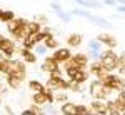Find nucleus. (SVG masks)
<instances>
[{
  "mask_svg": "<svg viewBox=\"0 0 125 115\" xmlns=\"http://www.w3.org/2000/svg\"><path fill=\"white\" fill-rule=\"evenodd\" d=\"M27 23H29V20L17 19V17H15L13 20H10L9 23H7V29H9L10 35L15 38V40H23L25 37H29V35H30Z\"/></svg>",
  "mask_w": 125,
  "mask_h": 115,
  "instance_id": "nucleus-1",
  "label": "nucleus"
},
{
  "mask_svg": "<svg viewBox=\"0 0 125 115\" xmlns=\"http://www.w3.org/2000/svg\"><path fill=\"white\" fill-rule=\"evenodd\" d=\"M70 13L75 15V17H83V19H87L88 22H92L94 25H97V27H104V29H110V27H112L110 20L104 19V17H98V15H94V13L87 12V9H83V7H78V9L70 10Z\"/></svg>",
  "mask_w": 125,
  "mask_h": 115,
  "instance_id": "nucleus-2",
  "label": "nucleus"
},
{
  "mask_svg": "<svg viewBox=\"0 0 125 115\" xmlns=\"http://www.w3.org/2000/svg\"><path fill=\"white\" fill-rule=\"evenodd\" d=\"M88 92H90V95L92 98H108V95L112 94V92H115V90H112L110 87H107L102 80H94V82H90V85H88Z\"/></svg>",
  "mask_w": 125,
  "mask_h": 115,
  "instance_id": "nucleus-3",
  "label": "nucleus"
},
{
  "mask_svg": "<svg viewBox=\"0 0 125 115\" xmlns=\"http://www.w3.org/2000/svg\"><path fill=\"white\" fill-rule=\"evenodd\" d=\"M100 63L108 70V72H114L117 70V65H118V55L114 52V48H107V50H102L100 53Z\"/></svg>",
  "mask_w": 125,
  "mask_h": 115,
  "instance_id": "nucleus-4",
  "label": "nucleus"
},
{
  "mask_svg": "<svg viewBox=\"0 0 125 115\" xmlns=\"http://www.w3.org/2000/svg\"><path fill=\"white\" fill-rule=\"evenodd\" d=\"M65 73L70 80H75L78 84H85L88 80V75H90L85 68H80V67H68L65 68Z\"/></svg>",
  "mask_w": 125,
  "mask_h": 115,
  "instance_id": "nucleus-5",
  "label": "nucleus"
},
{
  "mask_svg": "<svg viewBox=\"0 0 125 115\" xmlns=\"http://www.w3.org/2000/svg\"><path fill=\"white\" fill-rule=\"evenodd\" d=\"M47 90H68V80H65L62 75H50V78L47 80Z\"/></svg>",
  "mask_w": 125,
  "mask_h": 115,
  "instance_id": "nucleus-6",
  "label": "nucleus"
},
{
  "mask_svg": "<svg viewBox=\"0 0 125 115\" xmlns=\"http://www.w3.org/2000/svg\"><path fill=\"white\" fill-rule=\"evenodd\" d=\"M9 73H13V75H17V77L25 80V77H27L25 62L23 60H13V58H10V72Z\"/></svg>",
  "mask_w": 125,
  "mask_h": 115,
  "instance_id": "nucleus-7",
  "label": "nucleus"
},
{
  "mask_svg": "<svg viewBox=\"0 0 125 115\" xmlns=\"http://www.w3.org/2000/svg\"><path fill=\"white\" fill-rule=\"evenodd\" d=\"M88 73H92V75L97 77L98 80H102V78L108 73V70L100 63V60H94L92 63H88Z\"/></svg>",
  "mask_w": 125,
  "mask_h": 115,
  "instance_id": "nucleus-8",
  "label": "nucleus"
},
{
  "mask_svg": "<svg viewBox=\"0 0 125 115\" xmlns=\"http://www.w3.org/2000/svg\"><path fill=\"white\" fill-rule=\"evenodd\" d=\"M0 52L5 53V57H7V58H12V57H13V53L17 52L15 42H13L12 38H3V40L0 42Z\"/></svg>",
  "mask_w": 125,
  "mask_h": 115,
  "instance_id": "nucleus-9",
  "label": "nucleus"
},
{
  "mask_svg": "<svg viewBox=\"0 0 125 115\" xmlns=\"http://www.w3.org/2000/svg\"><path fill=\"white\" fill-rule=\"evenodd\" d=\"M40 70L50 75V73H53V72L60 70V67H58V62H57V60H55L53 57H48V58H45V60L42 62V65H40Z\"/></svg>",
  "mask_w": 125,
  "mask_h": 115,
  "instance_id": "nucleus-10",
  "label": "nucleus"
},
{
  "mask_svg": "<svg viewBox=\"0 0 125 115\" xmlns=\"http://www.w3.org/2000/svg\"><path fill=\"white\" fill-rule=\"evenodd\" d=\"M90 110H92V114H107V102L104 98H94L90 102Z\"/></svg>",
  "mask_w": 125,
  "mask_h": 115,
  "instance_id": "nucleus-11",
  "label": "nucleus"
},
{
  "mask_svg": "<svg viewBox=\"0 0 125 115\" xmlns=\"http://www.w3.org/2000/svg\"><path fill=\"white\" fill-rule=\"evenodd\" d=\"M52 57L55 58L58 63H63L67 58L72 57V52H70V48H68V47H58V48H55V52H53Z\"/></svg>",
  "mask_w": 125,
  "mask_h": 115,
  "instance_id": "nucleus-12",
  "label": "nucleus"
},
{
  "mask_svg": "<svg viewBox=\"0 0 125 115\" xmlns=\"http://www.w3.org/2000/svg\"><path fill=\"white\" fill-rule=\"evenodd\" d=\"M5 84H7V87L12 88V90H19L20 87H22V84H23V78L13 75V73H7V75H5Z\"/></svg>",
  "mask_w": 125,
  "mask_h": 115,
  "instance_id": "nucleus-13",
  "label": "nucleus"
},
{
  "mask_svg": "<svg viewBox=\"0 0 125 115\" xmlns=\"http://www.w3.org/2000/svg\"><path fill=\"white\" fill-rule=\"evenodd\" d=\"M20 55H22V60L27 62V63H35V62H37V53H35L32 48L22 47L20 48Z\"/></svg>",
  "mask_w": 125,
  "mask_h": 115,
  "instance_id": "nucleus-14",
  "label": "nucleus"
},
{
  "mask_svg": "<svg viewBox=\"0 0 125 115\" xmlns=\"http://www.w3.org/2000/svg\"><path fill=\"white\" fill-rule=\"evenodd\" d=\"M97 38H98V40H100L107 48H115L117 43H118V42H117V38L114 37V35H110V33H100Z\"/></svg>",
  "mask_w": 125,
  "mask_h": 115,
  "instance_id": "nucleus-15",
  "label": "nucleus"
},
{
  "mask_svg": "<svg viewBox=\"0 0 125 115\" xmlns=\"http://www.w3.org/2000/svg\"><path fill=\"white\" fill-rule=\"evenodd\" d=\"M60 114L63 115H77V104H72V102H63L60 107Z\"/></svg>",
  "mask_w": 125,
  "mask_h": 115,
  "instance_id": "nucleus-16",
  "label": "nucleus"
},
{
  "mask_svg": "<svg viewBox=\"0 0 125 115\" xmlns=\"http://www.w3.org/2000/svg\"><path fill=\"white\" fill-rule=\"evenodd\" d=\"M82 35L80 33H70L67 37V45L70 48H77V47H80L82 45Z\"/></svg>",
  "mask_w": 125,
  "mask_h": 115,
  "instance_id": "nucleus-17",
  "label": "nucleus"
},
{
  "mask_svg": "<svg viewBox=\"0 0 125 115\" xmlns=\"http://www.w3.org/2000/svg\"><path fill=\"white\" fill-rule=\"evenodd\" d=\"M32 102L33 104H37V105H47L48 100H47V90L45 92H33V95H32Z\"/></svg>",
  "mask_w": 125,
  "mask_h": 115,
  "instance_id": "nucleus-18",
  "label": "nucleus"
},
{
  "mask_svg": "<svg viewBox=\"0 0 125 115\" xmlns=\"http://www.w3.org/2000/svg\"><path fill=\"white\" fill-rule=\"evenodd\" d=\"M72 58L75 60L77 67H80V68H87V67H88V63H90L87 53H75V55H72Z\"/></svg>",
  "mask_w": 125,
  "mask_h": 115,
  "instance_id": "nucleus-19",
  "label": "nucleus"
},
{
  "mask_svg": "<svg viewBox=\"0 0 125 115\" xmlns=\"http://www.w3.org/2000/svg\"><path fill=\"white\" fill-rule=\"evenodd\" d=\"M114 100H115V105L118 107L120 114H125V88L124 90H118V94H117V97Z\"/></svg>",
  "mask_w": 125,
  "mask_h": 115,
  "instance_id": "nucleus-20",
  "label": "nucleus"
},
{
  "mask_svg": "<svg viewBox=\"0 0 125 115\" xmlns=\"http://www.w3.org/2000/svg\"><path fill=\"white\" fill-rule=\"evenodd\" d=\"M73 2L78 3L80 7H83V9H100L102 7V3L97 2V0H73Z\"/></svg>",
  "mask_w": 125,
  "mask_h": 115,
  "instance_id": "nucleus-21",
  "label": "nucleus"
},
{
  "mask_svg": "<svg viewBox=\"0 0 125 115\" xmlns=\"http://www.w3.org/2000/svg\"><path fill=\"white\" fill-rule=\"evenodd\" d=\"M29 88L32 90V92H45V90H47V87L43 85L40 80H35V78L29 82Z\"/></svg>",
  "mask_w": 125,
  "mask_h": 115,
  "instance_id": "nucleus-22",
  "label": "nucleus"
},
{
  "mask_svg": "<svg viewBox=\"0 0 125 115\" xmlns=\"http://www.w3.org/2000/svg\"><path fill=\"white\" fill-rule=\"evenodd\" d=\"M43 43L47 45L48 50H55V48H58V40H57L55 37H53L52 33H50V35H48V37L45 38V40H43Z\"/></svg>",
  "mask_w": 125,
  "mask_h": 115,
  "instance_id": "nucleus-23",
  "label": "nucleus"
},
{
  "mask_svg": "<svg viewBox=\"0 0 125 115\" xmlns=\"http://www.w3.org/2000/svg\"><path fill=\"white\" fill-rule=\"evenodd\" d=\"M15 19V13L12 12V10H2L0 12V22H3V23H9L10 20Z\"/></svg>",
  "mask_w": 125,
  "mask_h": 115,
  "instance_id": "nucleus-24",
  "label": "nucleus"
},
{
  "mask_svg": "<svg viewBox=\"0 0 125 115\" xmlns=\"http://www.w3.org/2000/svg\"><path fill=\"white\" fill-rule=\"evenodd\" d=\"M22 114H23V115H30V114L42 115V114H43V107H42V105H37V104H33V105H30V108H27V110H23Z\"/></svg>",
  "mask_w": 125,
  "mask_h": 115,
  "instance_id": "nucleus-25",
  "label": "nucleus"
},
{
  "mask_svg": "<svg viewBox=\"0 0 125 115\" xmlns=\"http://www.w3.org/2000/svg\"><path fill=\"white\" fill-rule=\"evenodd\" d=\"M53 98H55L57 104H63V102H67L68 95H67L65 90H55V92H53Z\"/></svg>",
  "mask_w": 125,
  "mask_h": 115,
  "instance_id": "nucleus-26",
  "label": "nucleus"
},
{
  "mask_svg": "<svg viewBox=\"0 0 125 115\" xmlns=\"http://www.w3.org/2000/svg\"><path fill=\"white\" fill-rule=\"evenodd\" d=\"M55 13H57V17H58V19L62 20V22H65V23H67V22H70V20H72V17H73V15H72L70 12H65L63 9L55 10Z\"/></svg>",
  "mask_w": 125,
  "mask_h": 115,
  "instance_id": "nucleus-27",
  "label": "nucleus"
},
{
  "mask_svg": "<svg viewBox=\"0 0 125 115\" xmlns=\"http://www.w3.org/2000/svg\"><path fill=\"white\" fill-rule=\"evenodd\" d=\"M27 27H29V32H30V33H37V32H40V30H42V23H40L39 20H32V22H29V23H27Z\"/></svg>",
  "mask_w": 125,
  "mask_h": 115,
  "instance_id": "nucleus-28",
  "label": "nucleus"
},
{
  "mask_svg": "<svg viewBox=\"0 0 125 115\" xmlns=\"http://www.w3.org/2000/svg\"><path fill=\"white\" fill-rule=\"evenodd\" d=\"M107 114H112V115H118L120 114L118 107L115 105V100H107Z\"/></svg>",
  "mask_w": 125,
  "mask_h": 115,
  "instance_id": "nucleus-29",
  "label": "nucleus"
},
{
  "mask_svg": "<svg viewBox=\"0 0 125 115\" xmlns=\"http://www.w3.org/2000/svg\"><path fill=\"white\" fill-rule=\"evenodd\" d=\"M118 75H125V52L118 55V65H117Z\"/></svg>",
  "mask_w": 125,
  "mask_h": 115,
  "instance_id": "nucleus-30",
  "label": "nucleus"
},
{
  "mask_svg": "<svg viewBox=\"0 0 125 115\" xmlns=\"http://www.w3.org/2000/svg\"><path fill=\"white\" fill-rule=\"evenodd\" d=\"M87 47H88V50H102L104 43H102L98 38H92V40L87 43Z\"/></svg>",
  "mask_w": 125,
  "mask_h": 115,
  "instance_id": "nucleus-31",
  "label": "nucleus"
},
{
  "mask_svg": "<svg viewBox=\"0 0 125 115\" xmlns=\"http://www.w3.org/2000/svg\"><path fill=\"white\" fill-rule=\"evenodd\" d=\"M47 45L43 43V42H39V43H35V47H33V52L37 53V55H45L47 53Z\"/></svg>",
  "mask_w": 125,
  "mask_h": 115,
  "instance_id": "nucleus-32",
  "label": "nucleus"
},
{
  "mask_svg": "<svg viewBox=\"0 0 125 115\" xmlns=\"http://www.w3.org/2000/svg\"><path fill=\"white\" fill-rule=\"evenodd\" d=\"M43 114H58V110L53 107V104H47V107L43 105Z\"/></svg>",
  "mask_w": 125,
  "mask_h": 115,
  "instance_id": "nucleus-33",
  "label": "nucleus"
},
{
  "mask_svg": "<svg viewBox=\"0 0 125 115\" xmlns=\"http://www.w3.org/2000/svg\"><path fill=\"white\" fill-rule=\"evenodd\" d=\"M78 114H92V110L87 105H77V115Z\"/></svg>",
  "mask_w": 125,
  "mask_h": 115,
  "instance_id": "nucleus-34",
  "label": "nucleus"
},
{
  "mask_svg": "<svg viewBox=\"0 0 125 115\" xmlns=\"http://www.w3.org/2000/svg\"><path fill=\"white\" fill-rule=\"evenodd\" d=\"M35 20H39V22L42 23V25H45V23L48 22V19L45 17V15H37V19H35Z\"/></svg>",
  "mask_w": 125,
  "mask_h": 115,
  "instance_id": "nucleus-35",
  "label": "nucleus"
},
{
  "mask_svg": "<svg viewBox=\"0 0 125 115\" xmlns=\"http://www.w3.org/2000/svg\"><path fill=\"white\" fill-rule=\"evenodd\" d=\"M104 3L108 7H117V0H104Z\"/></svg>",
  "mask_w": 125,
  "mask_h": 115,
  "instance_id": "nucleus-36",
  "label": "nucleus"
},
{
  "mask_svg": "<svg viewBox=\"0 0 125 115\" xmlns=\"http://www.w3.org/2000/svg\"><path fill=\"white\" fill-rule=\"evenodd\" d=\"M5 112H7V114H13V110H12L10 107H5Z\"/></svg>",
  "mask_w": 125,
  "mask_h": 115,
  "instance_id": "nucleus-37",
  "label": "nucleus"
},
{
  "mask_svg": "<svg viewBox=\"0 0 125 115\" xmlns=\"http://www.w3.org/2000/svg\"><path fill=\"white\" fill-rule=\"evenodd\" d=\"M3 38H5V35H2V33H0V42H2Z\"/></svg>",
  "mask_w": 125,
  "mask_h": 115,
  "instance_id": "nucleus-38",
  "label": "nucleus"
},
{
  "mask_svg": "<svg viewBox=\"0 0 125 115\" xmlns=\"http://www.w3.org/2000/svg\"><path fill=\"white\" fill-rule=\"evenodd\" d=\"M0 105H2V97H0Z\"/></svg>",
  "mask_w": 125,
  "mask_h": 115,
  "instance_id": "nucleus-39",
  "label": "nucleus"
},
{
  "mask_svg": "<svg viewBox=\"0 0 125 115\" xmlns=\"http://www.w3.org/2000/svg\"><path fill=\"white\" fill-rule=\"evenodd\" d=\"M0 12H2V9H0Z\"/></svg>",
  "mask_w": 125,
  "mask_h": 115,
  "instance_id": "nucleus-40",
  "label": "nucleus"
}]
</instances>
